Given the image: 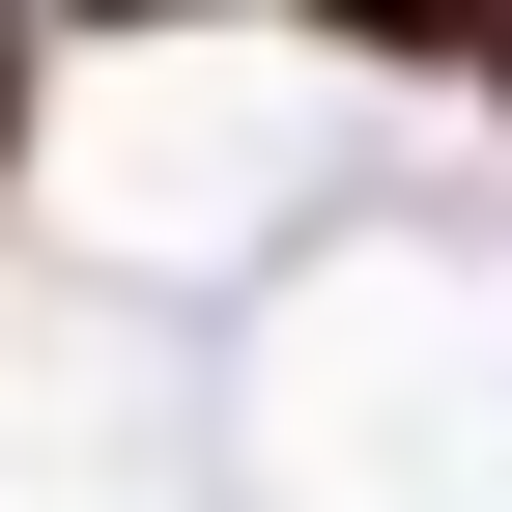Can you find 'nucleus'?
<instances>
[{
    "label": "nucleus",
    "mask_w": 512,
    "mask_h": 512,
    "mask_svg": "<svg viewBox=\"0 0 512 512\" xmlns=\"http://www.w3.org/2000/svg\"><path fill=\"white\" fill-rule=\"evenodd\" d=\"M399 29H427V0H399Z\"/></svg>",
    "instance_id": "nucleus-1"
}]
</instances>
